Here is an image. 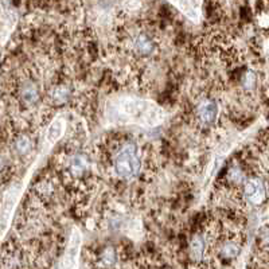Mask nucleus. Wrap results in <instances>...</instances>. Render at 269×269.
<instances>
[{
	"label": "nucleus",
	"instance_id": "1",
	"mask_svg": "<svg viewBox=\"0 0 269 269\" xmlns=\"http://www.w3.org/2000/svg\"><path fill=\"white\" fill-rule=\"evenodd\" d=\"M106 119L116 124L156 127L164 119V112L155 102L136 97H121L106 105Z\"/></svg>",
	"mask_w": 269,
	"mask_h": 269
},
{
	"label": "nucleus",
	"instance_id": "2",
	"mask_svg": "<svg viewBox=\"0 0 269 269\" xmlns=\"http://www.w3.org/2000/svg\"><path fill=\"white\" fill-rule=\"evenodd\" d=\"M111 166L112 171L119 179H132L137 177L141 168L139 145L134 141H124L112 155Z\"/></svg>",
	"mask_w": 269,
	"mask_h": 269
},
{
	"label": "nucleus",
	"instance_id": "3",
	"mask_svg": "<svg viewBox=\"0 0 269 269\" xmlns=\"http://www.w3.org/2000/svg\"><path fill=\"white\" fill-rule=\"evenodd\" d=\"M130 50L134 55L140 58H145L152 55L156 50V42L152 35H149L147 31H140L134 34L128 41Z\"/></svg>",
	"mask_w": 269,
	"mask_h": 269
},
{
	"label": "nucleus",
	"instance_id": "4",
	"mask_svg": "<svg viewBox=\"0 0 269 269\" xmlns=\"http://www.w3.org/2000/svg\"><path fill=\"white\" fill-rule=\"evenodd\" d=\"M244 197H245L246 202L253 206L263 205L267 199V190H265L263 180L256 177L246 179L244 182Z\"/></svg>",
	"mask_w": 269,
	"mask_h": 269
},
{
	"label": "nucleus",
	"instance_id": "5",
	"mask_svg": "<svg viewBox=\"0 0 269 269\" xmlns=\"http://www.w3.org/2000/svg\"><path fill=\"white\" fill-rule=\"evenodd\" d=\"M218 113H220V109H218L217 102L214 100H210V98H205L203 101H201L198 104L197 111H195L198 123L202 127H209V125L214 124L218 119Z\"/></svg>",
	"mask_w": 269,
	"mask_h": 269
},
{
	"label": "nucleus",
	"instance_id": "6",
	"mask_svg": "<svg viewBox=\"0 0 269 269\" xmlns=\"http://www.w3.org/2000/svg\"><path fill=\"white\" fill-rule=\"evenodd\" d=\"M67 171L69 177L72 179L82 178L89 170V162L85 155L74 154L67 159Z\"/></svg>",
	"mask_w": 269,
	"mask_h": 269
},
{
	"label": "nucleus",
	"instance_id": "7",
	"mask_svg": "<svg viewBox=\"0 0 269 269\" xmlns=\"http://www.w3.org/2000/svg\"><path fill=\"white\" fill-rule=\"evenodd\" d=\"M180 12L188 16L191 20H199L201 18L202 0H168Z\"/></svg>",
	"mask_w": 269,
	"mask_h": 269
},
{
	"label": "nucleus",
	"instance_id": "8",
	"mask_svg": "<svg viewBox=\"0 0 269 269\" xmlns=\"http://www.w3.org/2000/svg\"><path fill=\"white\" fill-rule=\"evenodd\" d=\"M207 246H209V240L206 234H197L192 237L190 242V256L195 261H201L206 255Z\"/></svg>",
	"mask_w": 269,
	"mask_h": 269
},
{
	"label": "nucleus",
	"instance_id": "9",
	"mask_svg": "<svg viewBox=\"0 0 269 269\" xmlns=\"http://www.w3.org/2000/svg\"><path fill=\"white\" fill-rule=\"evenodd\" d=\"M80 245H81V235L78 233V230H74L69 242V246L66 249V255H65V261H70L69 267H74L76 261H77L78 253H80Z\"/></svg>",
	"mask_w": 269,
	"mask_h": 269
},
{
	"label": "nucleus",
	"instance_id": "10",
	"mask_svg": "<svg viewBox=\"0 0 269 269\" xmlns=\"http://www.w3.org/2000/svg\"><path fill=\"white\" fill-rule=\"evenodd\" d=\"M63 130H65V121L63 119H57L51 124L48 125L47 134H46V140L48 143H55L57 140L62 137Z\"/></svg>",
	"mask_w": 269,
	"mask_h": 269
},
{
	"label": "nucleus",
	"instance_id": "11",
	"mask_svg": "<svg viewBox=\"0 0 269 269\" xmlns=\"http://www.w3.org/2000/svg\"><path fill=\"white\" fill-rule=\"evenodd\" d=\"M257 82H259V77H257L256 72L246 70L242 78H241V88L245 89L246 91H252L257 88Z\"/></svg>",
	"mask_w": 269,
	"mask_h": 269
},
{
	"label": "nucleus",
	"instance_id": "12",
	"mask_svg": "<svg viewBox=\"0 0 269 269\" xmlns=\"http://www.w3.org/2000/svg\"><path fill=\"white\" fill-rule=\"evenodd\" d=\"M70 97V89L67 87H57L51 90V98L58 102H63Z\"/></svg>",
	"mask_w": 269,
	"mask_h": 269
},
{
	"label": "nucleus",
	"instance_id": "13",
	"mask_svg": "<svg viewBox=\"0 0 269 269\" xmlns=\"http://www.w3.org/2000/svg\"><path fill=\"white\" fill-rule=\"evenodd\" d=\"M15 148H16V151L20 155L27 154V152H30V149H31V140L27 136H19L18 140L15 141Z\"/></svg>",
	"mask_w": 269,
	"mask_h": 269
},
{
	"label": "nucleus",
	"instance_id": "14",
	"mask_svg": "<svg viewBox=\"0 0 269 269\" xmlns=\"http://www.w3.org/2000/svg\"><path fill=\"white\" fill-rule=\"evenodd\" d=\"M116 259H117V256H116V250L113 249V248H111V246L105 248L104 252L101 253V261H102L104 265H106V267H109V265L113 264V263L116 261Z\"/></svg>",
	"mask_w": 269,
	"mask_h": 269
}]
</instances>
